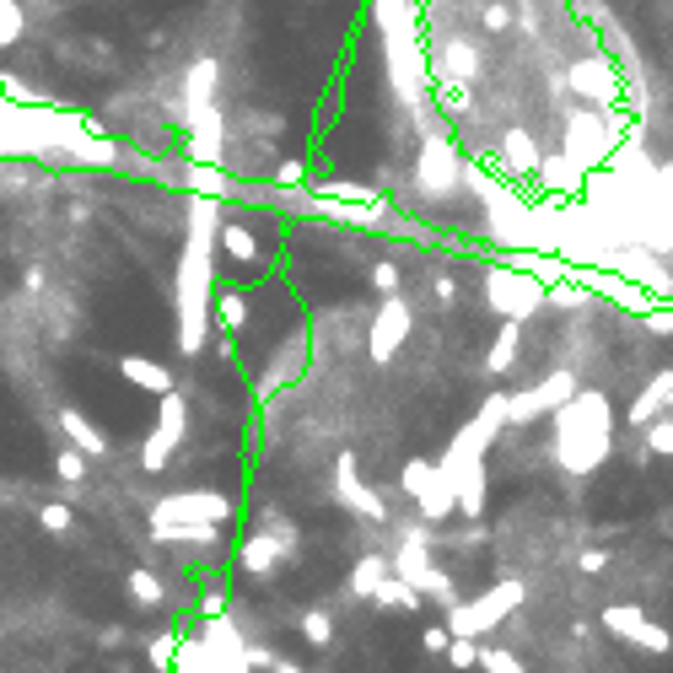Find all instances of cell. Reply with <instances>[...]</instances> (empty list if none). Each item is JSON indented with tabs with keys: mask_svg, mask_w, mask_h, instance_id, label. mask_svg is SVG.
<instances>
[{
	"mask_svg": "<svg viewBox=\"0 0 673 673\" xmlns=\"http://www.w3.org/2000/svg\"><path fill=\"white\" fill-rule=\"evenodd\" d=\"M189 125H194V162L211 167L221 156V119H216V109L211 103L205 109H189Z\"/></svg>",
	"mask_w": 673,
	"mask_h": 673,
	"instance_id": "cell-2",
	"label": "cell"
},
{
	"mask_svg": "<svg viewBox=\"0 0 673 673\" xmlns=\"http://www.w3.org/2000/svg\"><path fill=\"white\" fill-rule=\"evenodd\" d=\"M485 27H491V33H507V27H512V11H507L501 0H496V5H485Z\"/></svg>",
	"mask_w": 673,
	"mask_h": 673,
	"instance_id": "cell-5",
	"label": "cell"
},
{
	"mask_svg": "<svg viewBox=\"0 0 673 673\" xmlns=\"http://www.w3.org/2000/svg\"><path fill=\"white\" fill-rule=\"evenodd\" d=\"M566 87H571L576 98H587L593 109H620V98H625V81L614 76V60H609V54L576 60L571 76H566Z\"/></svg>",
	"mask_w": 673,
	"mask_h": 673,
	"instance_id": "cell-1",
	"label": "cell"
},
{
	"mask_svg": "<svg viewBox=\"0 0 673 673\" xmlns=\"http://www.w3.org/2000/svg\"><path fill=\"white\" fill-rule=\"evenodd\" d=\"M216 60H194L189 65V76H183V87H189V109H205L211 103V92H216Z\"/></svg>",
	"mask_w": 673,
	"mask_h": 673,
	"instance_id": "cell-3",
	"label": "cell"
},
{
	"mask_svg": "<svg viewBox=\"0 0 673 673\" xmlns=\"http://www.w3.org/2000/svg\"><path fill=\"white\" fill-rule=\"evenodd\" d=\"M275 178H280V183H302V162H285Z\"/></svg>",
	"mask_w": 673,
	"mask_h": 673,
	"instance_id": "cell-6",
	"label": "cell"
},
{
	"mask_svg": "<svg viewBox=\"0 0 673 673\" xmlns=\"http://www.w3.org/2000/svg\"><path fill=\"white\" fill-rule=\"evenodd\" d=\"M22 33H27V16H22V5H16V0H0V49H11Z\"/></svg>",
	"mask_w": 673,
	"mask_h": 673,
	"instance_id": "cell-4",
	"label": "cell"
}]
</instances>
